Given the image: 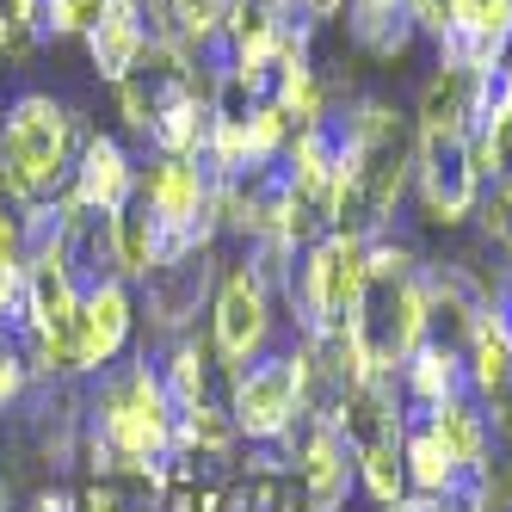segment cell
<instances>
[{
    "label": "cell",
    "instance_id": "cell-1",
    "mask_svg": "<svg viewBox=\"0 0 512 512\" xmlns=\"http://www.w3.org/2000/svg\"><path fill=\"white\" fill-rule=\"evenodd\" d=\"M352 346L371 377H401L420 346H426V290H420V253L408 241L371 235V260H364V290L352 315Z\"/></svg>",
    "mask_w": 512,
    "mask_h": 512
},
{
    "label": "cell",
    "instance_id": "cell-2",
    "mask_svg": "<svg viewBox=\"0 0 512 512\" xmlns=\"http://www.w3.org/2000/svg\"><path fill=\"white\" fill-rule=\"evenodd\" d=\"M81 112L68 99L31 87L19 99H7L0 118V198L13 204H50L68 192V173L81 161Z\"/></svg>",
    "mask_w": 512,
    "mask_h": 512
},
{
    "label": "cell",
    "instance_id": "cell-3",
    "mask_svg": "<svg viewBox=\"0 0 512 512\" xmlns=\"http://www.w3.org/2000/svg\"><path fill=\"white\" fill-rule=\"evenodd\" d=\"M364 260H371V241L327 229L321 241L297 247V266L284 278V303L297 315V340L309 334H346L358 315V290H364Z\"/></svg>",
    "mask_w": 512,
    "mask_h": 512
},
{
    "label": "cell",
    "instance_id": "cell-4",
    "mask_svg": "<svg viewBox=\"0 0 512 512\" xmlns=\"http://www.w3.org/2000/svg\"><path fill=\"white\" fill-rule=\"evenodd\" d=\"M272 334H278L272 284L241 253V260L216 278V297H210V352L223 358L229 371H241V364H253V358L272 352Z\"/></svg>",
    "mask_w": 512,
    "mask_h": 512
},
{
    "label": "cell",
    "instance_id": "cell-5",
    "mask_svg": "<svg viewBox=\"0 0 512 512\" xmlns=\"http://www.w3.org/2000/svg\"><path fill=\"white\" fill-rule=\"evenodd\" d=\"M229 420L253 445H284L303 426V371H297V346L290 352H266L241 364L229 377Z\"/></svg>",
    "mask_w": 512,
    "mask_h": 512
},
{
    "label": "cell",
    "instance_id": "cell-6",
    "mask_svg": "<svg viewBox=\"0 0 512 512\" xmlns=\"http://www.w3.org/2000/svg\"><path fill=\"white\" fill-rule=\"evenodd\" d=\"M414 198L432 229L469 223L475 198H482V167H475L469 136H420L414 130Z\"/></svg>",
    "mask_w": 512,
    "mask_h": 512
},
{
    "label": "cell",
    "instance_id": "cell-7",
    "mask_svg": "<svg viewBox=\"0 0 512 512\" xmlns=\"http://www.w3.org/2000/svg\"><path fill=\"white\" fill-rule=\"evenodd\" d=\"M130 334H136V297H130V284H124V278L87 284V290H81V309H75V327H68L75 371H81V377H99L105 364L124 358Z\"/></svg>",
    "mask_w": 512,
    "mask_h": 512
},
{
    "label": "cell",
    "instance_id": "cell-8",
    "mask_svg": "<svg viewBox=\"0 0 512 512\" xmlns=\"http://www.w3.org/2000/svg\"><path fill=\"white\" fill-rule=\"evenodd\" d=\"M297 500L303 512H346L352 500V482H358V451L346 445V438L334 426H321V420H303V438H297Z\"/></svg>",
    "mask_w": 512,
    "mask_h": 512
},
{
    "label": "cell",
    "instance_id": "cell-9",
    "mask_svg": "<svg viewBox=\"0 0 512 512\" xmlns=\"http://www.w3.org/2000/svg\"><path fill=\"white\" fill-rule=\"evenodd\" d=\"M68 198L87 204L93 216H118L136 198V161H130V149L118 136L87 130L81 161H75V173H68Z\"/></svg>",
    "mask_w": 512,
    "mask_h": 512
},
{
    "label": "cell",
    "instance_id": "cell-10",
    "mask_svg": "<svg viewBox=\"0 0 512 512\" xmlns=\"http://www.w3.org/2000/svg\"><path fill=\"white\" fill-rule=\"evenodd\" d=\"M210 284H216V260H210V247L167 260L149 284H142V297H149V321L161 327V334H186V327L198 321V303L210 297Z\"/></svg>",
    "mask_w": 512,
    "mask_h": 512
},
{
    "label": "cell",
    "instance_id": "cell-11",
    "mask_svg": "<svg viewBox=\"0 0 512 512\" xmlns=\"http://www.w3.org/2000/svg\"><path fill=\"white\" fill-rule=\"evenodd\" d=\"M87 56H93V75L105 81V87H118L130 68L142 62V50H149L155 38H149V19H142V0H112L105 7V19L87 31Z\"/></svg>",
    "mask_w": 512,
    "mask_h": 512
},
{
    "label": "cell",
    "instance_id": "cell-12",
    "mask_svg": "<svg viewBox=\"0 0 512 512\" xmlns=\"http://www.w3.org/2000/svg\"><path fill=\"white\" fill-rule=\"evenodd\" d=\"M346 38L371 62H401L420 44V25L408 0H346Z\"/></svg>",
    "mask_w": 512,
    "mask_h": 512
},
{
    "label": "cell",
    "instance_id": "cell-13",
    "mask_svg": "<svg viewBox=\"0 0 512 512\" xmlns=\"http://www.w3.org/2000/svg\"><path fill=\"white\" fill-rule=\"evenodd\" d=\"M358 482L377 506H395L408 494V463H401V438H377V445L358 451Z\"/></svg>",
    "mask_w": 512,
    "mask_h": 512
},
{
    "label": "cell",
    "instance_id": "cell-14",
    "mask_svg": "<svg viewBox=\"0 0 512 512\" xmlns=\"http://www.w3.org/2000/svg\"><path fill=\"white\" fill-rule=\"evenodd\" d=\"M112 0H44L38 7V38H87L105 19Z\"/></svg>",
    "mask_w": 512,
    "mask_h": 512
},
{
    "label": "cell",
    "instance_id": "cell-15",
    "mask_svg": "<svg viewBox=\"0 0 512 512\" xmlns=\"http://www.w3.org/2000/svg\"><path fill=\"white\" fill-rule=\"evenodd\" d=\"M19 389H25V358H19V346L7 334H0V408L19 401Z\"/></svg>",
    "mask_w": 512,
    "mask_h": 512
},
{
    "label": "cell",
    "instance_id": "cell-16",
    "mask_svg": "<svg viewBox=\"0 0 512 512\" xmlns=\"http://www.w3.org/2000/svg\"><path fill=\"white\" fill-rule=\"evenodd\" d=\"M383 512H445V500H438V494H414V500L401 494V500H395V506H383Z\"/></svg>",
    "mask_w": 512,
    "mask_h": 512
},
{
    "label": "cell",
    "instance_id": "cell-17",
    "mask_svg": "<svg viewBox=\"0 0 512 512\" xmlns=\"http://www.w3.org/2000/svg\"><path fill=\"white\" fill-rule=\"evenodd\" d=\"M7 321H13V315H7V309H0V334H7Z\"/></svg>",
    "mask_w": 512,
    "mask_h": 512
},
{
    "label": "cell",
    "instance_id": "cell-18",
    "mask_svg": "<svg viewBox=\"0 0 512 512\" xmlns=\"http://www.w3.org/2000/svg\"><path fill=\"white\" fill-rule=\"evenodd\" d=\"M0 118H7V93H0Z\"/></svg>",
    "mask_w": 512,
    "mask_h": 512
}]
</instances>
